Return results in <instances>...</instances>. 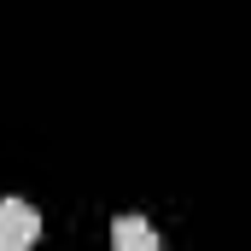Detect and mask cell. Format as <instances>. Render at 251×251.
<instances>
[{
    "mask_svg": "<svg viewBox=\"0 0 251 251\" xmlns=\"http://www.w3.org/2000/svg\"><path fill=\"white\" fill-rule=\"evenodd\" d=\"M111 251H158V234H152V222L146 216H117L111 222Z\"/></svg>",
    "mask_w": 251,
    "mask_h": 251,
    "instance_id": "2",
    "label": "cell"
},
{
    "mask_svg": "<svg viewBox=\"0 0 251 251\" xmlns=\"http://www.w3.org/2000/svg\"><path fill=\"white\" fill-rule=\"evenodd\" d=\"M0 251H18V246H6V240H0Z\"/></svg>",
    "mask_w": 251,
    "mask_h": 251,
    "instance_id": "3",
    "label": "cell"
},
{
    "mask_svg": "<svg viewBox=\"0 0 251 251\" xmlns=\"http://www.w3.org/2000/svg\"><path fill=\"white\" fill-rule=\"evenodd\" d=\"M35 234H41V210L24 204V199H0V240L18 246V251H29Z\"/></svg>",
    "mask_w": 251,
    "mask_h": 251,
    "instance_id": "1",
    "label": "cell"
}]
</instances>
